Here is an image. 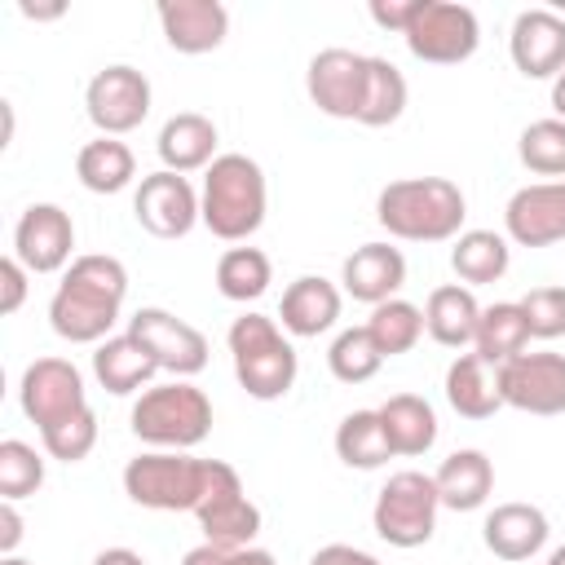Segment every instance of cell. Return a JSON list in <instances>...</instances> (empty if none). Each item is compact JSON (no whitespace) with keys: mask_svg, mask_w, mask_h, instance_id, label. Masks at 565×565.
<instances>
[{"mask_svg":"<svg viewBox=\"0 0 565 565\" xmlns=\"http://www.w3.org/2000/svg\"><path fill=\"white\" fill-rule=\"evenodd\" d=\"M124 296H128L124 260L102 256V252L75 256L49 300V327L71 344H102L110 340V327L119 322Z\"/></svg>","mask_w":565,"mask_h":565,"instance_id":"cell-1","label":"cell"},{"mask_svg":"<svg viewBox=\"0 0 565 565\" xmlns=\"http://www.w3.org/2000/svg\"><path fill=\"white\" fill-rule=\"evenodd\" d=\"M468 199L450 177H402L388 181L375 199V221L406 243H446L459 238Z\"/></svg>","mask_w":565,"mask_h":565,"instance_id":"cell-2","label":"cell"},{"mask_svg":"<svg viewBox=\"0 0 565 565\" xmlns=\"http://www.w3.org/2000/svg\"><path fill=\"white\" fill-rule=\"evenodd\" d=\"M265 207H269V185L265 172L252 154H216L212 168L203 172V194H199V221L225 238V243H243L265 225Z\"/></svg>","mask_w":565,"mask_h":565,"instance_id":"cell-3","label":"cell"},{"mask_svg":"<svg viewBox=\"0 0 565 565\" xmlns=\"http://www.w3.org/2000/svg\"><path fill=\"white\" fill-rule=\"evenodd\" d=\"M230 358H234V380L243 384L247 397L256 402H278L296 384V349L282 335V327L265 313H243L230 327Z\"/></svg>","mask_w":565,"mask_h":565,"instance_id":"cell-4","label":"cell"},{"mask_svg":"<svg viewBox=\"0 0 565 565\" xmlns=\"http://www.w3.org/2000/svg\"><path fill=\"white\" fill-rule=\"evenodd\" d=\"M128 424L150 450H190L212 433V402L190 380L154 384L132 402Z\"/></svg>","mask_w":565,"mask_h":565,"instance_id":"cell-5","label":"cell"},{"mask_svg":"<svg viewBox=\"0 0 565 565\" xmlns=\"http://www.w3.org/2000/svg\"><path fill=\"white\" fill-rule=\"evenodd\" d=\"M207 490V459L185 450H146L124 468V494L150 512H199Z\"/></svg>","mask_w":565,"mask_h":565,"instance_id":"cell-6","label":"cell"},{"mask_svg":"<svg viewBox=\"0 0 565 565\" xmlns=\"http://www.w3.org/2000/svg\"><path fill=\"white\" fill-rule=\"evenodd\" d=\"M437 508H441L437 481L406 468L380 486L375 508H371V525L388 547H424L437 530Z\"/></svg>","mask_w":565,"mask_h":565,"instance_id":"cell-7","label":"cell"},{"mask_svg":"<svg viewBox=\"0 0 565 565\" xmlns=\"http://www.w3.org/2000/svg\"><path fill=\"white\" fill-rule=\"evenodd\" d=\"M406 49L419 57V62H433V66H459L477 53L481 44V22L468 4H455V0H419L411 26L402 31Z\"/></svg>","mask_w":565,"mask_h":565,"instance_id":"cell-8","label":"cell"},{"mask_svg":"<svg viewBox=\"0 0 565 565\" xmlns=\"http://www.w3.org/2000/svg\"><path fill=\"white\" fill-rule=\"evenodd\" d=\"M18 406L22 415L44 433L71 415H79L88 406V393H84V375L75 362L66 358H35L26 371H22V384H18Z\"/></svg>","mask_w":565,"mask_h":565,"instance_id":"cell-9","label":"cell"},{"mask_svg":"<svg viewBox=\"0 0 565 565\" xmlns=\"http://www.w3.org/2000/svg\"><path fill=\"white\" fill-rule=\"evenodd\" d=\"M84 110L102 137H124L150 115V79L137 66H106L84 88Z\"/></svg>","mask_w":565,"mask_h":565,"instance_id":"cell-10","label":"cell"},{"mask_svg":"<svg viewBox=\"0 0 565 565\" xmlns=\"http://www.w3.org/2000/svg\"><path fill=\"white\" fill-rule=\"evenodd\" d=\"M128 335L141 340L159 371H172L177 380H190L207 366V335L168 309H137L128 318Z\"/></svg>","mask_w":565,"mask_h":565,"instance_id":"cell-11","label":"cell"},{"mask_svg":"<svg viewBox=\"0 0 565 565\" xmlns=\"http://www.w3.org/2000/svg\"><path fill=\"white\" fill-rule=\"evenodd\" d=\"M503 406L525 415H565V353H516L494 371Z\"/></svg>","mask_w":565,"mask_h":565,"instance_id":"cell-12","label":"cell"},{"mask_svg":"<svg viewBox=\"0 0 565 565\" xmlns=\"http://www.w3.org/2000/svg\"><path fill=\"white\" fill-rule=\"evenodd\" d=\"M132 216L154 238H185L199 221V194L181 172H150L132 194Z\"/></svg>","mask_w":565,"mask_h":565,"instance_id":"cell-13","label":"cell"},{"mask_svg":"<svg viewBox=\"0 0 565 565\" xmlns=\"http://www.w3.org/2000/svg\"><path fill=\"white\" fill-rule=\"evenodd\" d=\"M75 252V225L71 212L57 203H31L13 225V256L26 265V274H57L71 265Z\"/></svg>","mask_w":565,"mask_h":565,"instance_id":"cell-14","label":"cell"},{"mask_svg":"<svg viewBox=\"0 0 565 565\" xmlns=\"http://www.w3.org/2000/svg\"><path fill=\"white\" fill-rule=\"evenodd\" d=\"M309 102L331 119H358L362 88H366V53L353 49H322L309 57L305 71Z\"/></svg>","mask_w":565,"mask_h":565,"instance_id":"cell-15","label":"cell"},{"mask_svg":"<svg viewBox=\"0 0 565 565\" xmlns=\"http://www.w3.org/2000/svg\"><path fill=\"white\" fill-rule=\"evenodd\" d=\"M503 230L516 247H552L565 238V181L521 185L503 207Z\"/></svg>","mask_w":565,"mask_h":565,"instance_id":"cell-16","label":"cell"},{"mask_svg":"<svg viewBox=\"0 0 565 565\" xmlns=\"http://www.w3.org/2000/svg\"><path fill=\"white\" fill-rule=\"evenodd\" d=\"M512 66L525 79H556L565 71V18L552 9H525L508 35Z\"/></svg>","mask_w":565,"mask_h":565,"instance_id":"cell-17","label":"cell"},{"mask_svg":"<svg viewBox=\"0 0 565 565\" xmlns=\"http://www.w3.org/2000/svg\"><path fill=\"white\" fill-rule=\"evenodd\" d=\"M159 26H163V40L177 49V53H212L225 44L230 35V9L221 0H163L159 4Z\"/></svg>","mask_w":565,"mask_h":565,"instance_id":"cell-18","label":"cell"},{"mask_svg":"<svg viewBox=\"0 0 565 565\" xmlns=\"http://www.w3.org/2000/svg\"><path fill=\"white\" fill-rule=\"evenodd\" d=\"M340 282H344V291L353 300H362V305L375 309V305H384V300H393L402 291V282H406V256L397 247H388V243H362L344 260Z\"/></svg>","mask_w":565,"mask_h":565,"instance_id":"cell-19","label":"cell"},{"mask_svg":"<svg viewBox=\"0 0 565 565\" xmlns=\"http://www.w3.org/2000/svg\"><path fill=\"white\" fill-rule=\"evenodd\" d=\"M552 525L534 503H499L486 525H481V543L499 556V561H530L543 552Z\"/></svg>","mask_w":565,"mask_h":565,"instance_id":"cell-20","label":"cell"},{"mask_svg":"<svg viewBox=\"0 0 565 565\" xmlns=\"http://www.w3.org/2000/svg\"><path fill=\"white\" fill-rule=\"evenodd\" d=\"M340 305H344V296H340L335 282H327L322 274H300V278L282 291L278 318H282V331L309 340V335H322V331L335 327Z\"/></svg>","mask_w":565,"mask_h":565,"instance_id":"cell-21","label":"cell"},{"mask_svg":"<svg viewBox=\"0 0 565 565\" xmlns=\"http://www.w3.org/2000/svg\"><path fill=\"white\" fill-rule=\"evenodd\" d=\"M159 159L168 172H194V168H212L216 159V124L199 110H181L172 115L163 128H159V141H154Z\"/></svg>","mask_w":565,"mask_h":565,"instance_id":"cell-22","label":"cell"},{"mask_svg":"<svg viewBox=\"0 0 565 565\" xmlns=\"http://www.w3.org/2000/svg\"><path fill=\"white\" fill-rule=\"evenodd\" d=\"M437 481V499L450 512H477L490 490H494V463L486 459V450H455L441 459V468L433 472Z\"/></svg>","mask_w":565,"mask_h":565,"instance_id":"cell-23","label":"cell"},{"mask_svg":"<svg viewBox=\"0 0 565 565\" xmlns=\"http://www.w3.org/2000/svg\"><path fill=\"white\" fill-rule=\"evenodd\" d=\"M477 322H481V305H477L472 287L446 282V287H433V291H428L424 331H428L441 349H463V344H472V340H477Z\"/></svg>","mask_w":565,"mask_h":565,"instance_id":"cell-24","label":"cell"},{"mask_svg":"<svg viewBox=\"0 0 565 565\" xmlns=\"http://www.w3.org/2000/svg\"><path fill=\"white\" fill-rule=\"evenodd\" d=\"M154 371H159V362H154V358L146 353V344L132 340L128 331L102 340L97 353H93V375H97V384H102L106 393H115V397H128V393H137L141 384H150Z\"/></svg>","mask_w":565,"mask_h":565,"instance_id":"cell-25","label":"cell"},{"mask_svg":"<svg viewBox=\"0 0 565 565\" xmlns=\"http://www.w3.org/2000/svg\"><path fill=\"white\" fill-rule=\"evenodd\" d=\"M380 411V424H384V433H388V446H393V455H406V459H415V455H428L433 446H437V411L419 397V393H393L384 406H375Z\"/></svg>","mask_w":565,"mask_h":565,"instance_id":"cell-26","label":"cell"},{"mask_svg":"<svg viewBox=\"0 0 565 565\" xmlns=\"http://www.w3.org/2000/svg\"><path fill=\"white\" fill-rule=\"evenodd\" d=\"M446 402L455 415L463 419H490L503 397H499V380L490 375V366L477 358V353H459L450 366H446Z\"/></svg>","mask_w":565,"mask_h":565,"instance_id":"cell-27","label":"cell"},{"mask_svg":"<svg viewBox=\"0 0 565 565\" xmlns=\"http://www.w3.org/2000/svg\"><path fill=\"white\" fill-rule=\"evenodd\" d=\"M530 344V327H525V313L516 300H499V305H486L481 309V322H477V340H472V353L486 362V366H503L512 362L516 353H525Z\"/></svg>","mask_w":565,"mask_h":565,"instance_id":"cell-28","label":"cell"},{"mask_svg":"<svg viewBox=\"0 0 565 565\" xmlns=\"http://www.w3.org/2000/svg\"><path fill=\"white\" fill-rule=\"evenodd\" d=\"M75 177H79V185L93 190V194H119V190L132 185L137 159H132V150H128L119 137H97V141L79 146V154H75Z\"/></svg>","mask_w":565,"mask_h":565,"instance_id":"cell-29","label":"cell"},{"mask_svg":"<svg viewBox=\"0 0 565 565\" xmlns=\"http://www.w3.org/2000/svg\"><path fill=\"white\" fill-rule=\"evenodd\" d=\"M512 265V247L503 234L494 230H463L450 247V269L468 282V287H486V282H499Z\"/></svg>","mask_w":565,"mask_h":565,"instance_id":"cell-30","label":"cell"},{"mask_svg":"<svg viewBox=\"0 0 565 565\" xmlns=\"http://www.w3.org/2000/svg\"><path fill=\"white\" fill-rule=\"evenodd\" d=\"M335 455L344 468H358V472H371V468H384L393 459V446H388V433L380 424V411H353L340 419L335 428Z\"/></svg>","mask_w":565,"mask_h":565,"instance_id":"cell-31","label":"cell"},{"mask_svg":"<svg viewBox=\"0 0 565 565\" xmlns=\"http://www.w3.org/2000/svg\"><path fill=\"white\" fill-rule=\"evenodd\" d=\"M199 516V530H203V543L221 547V552H238V547H252V539L260 534V508L247 499V494H230L221 503H207Z\"/></svg>","mask_w":565,"mask_h":565,"instance_id":"cell-32","label":"cell"},{"mask_svg":"<svg viewBox=\"0 0 565 565\" xmlns=\"http://www.w3.org/2000/svg\"><path fill=\"white\" fill-rule=\"evenodd\" d=\"M406 75L388 62V57H366V88H362V110H358V124L366 128H388L402 119L406 110Z\"/></svg>","mask_w":565,"mask_h":565,"instance_id":"cell-33","label":"cell"},{"mask_svg":"<svg viewBox=\"0 0 565 565\" xmlns=\"http://www.w3.org/2000/svg\"><path fill=\"white\" fill-rule=\"evenodd\" d=\"M269 282H274V265H269V256L260 247H230V252H221V260H216V291L225 300H238V305L260 300L269 291Z\"/></svg>","mask_w":565,"mask_h":565,"instance_id":"cell-34","label":"cell"},{"mask_svg":"<svg viewBox=\"0 0 565 565\" xmlns=\"http://www.w3.org/2000/svg\"><path fill=\"white\" fill-rule=\"evenodd\" d=\"M366 331H371V340H375V349L384 358L411 353L419 344V335H424V309L411 305V300H402V296H393V300H384V305L371 309Z\"/></svg>","mask_w":565,"mask_h":565,"instance_id":"cell-35","label":"cell"},{"mask_svg":"<svg viewBox=\"0 0 565 565\" xmlns=\"http://www.w3.org/2000/svg\"><path fill=\"white\" fill-rule=\"evenodd\" d=\"M516 154L534 177L565 181V119H534L516 137Z\"/></svg>","mask_w":565,"mask_h":565,"instance_id":"cell-36","label":"cell"},{"mask_svg":"<svg viewBox=\"0 0 565 565\" xmlns=\"http://www.w3.org/2000/svg\"><path fill=\"white\" fill-rule=\"evenodd\" d=\"M327 366L340 384H366L384 366V353L375 349L366 327H344L327 349Z\"/></svg>","mask_w":565,"mask_h":565,"instance_id":"cell-37","label":"cell"},{"mask_svg":"<svg viewBox=\"0 0 565 565\" xmlns=\"http://www.w3.org/2000/svg\"><path fill=\"white\" fill-rule=\"evenodd\" d=\"M44 486V459L35 455V446L4 437L0 441V499L18 503L26 494H35Z\"/></svg>","mask_w":565,"mask_h":565,"instance_id":"cell-38","label":"cell"},{"mask_svg":"<svg viewBox=\"0 0 565 565\" xmlns=\"http://www.w3.org/2000/svg\"><path fill=\"white\" fill-rule=\"evenodd\" d=\"M40 441H44V450H49L53 459H62V463L88 459V450L97 446V415H93V406H84L79 415H71V419L44 428Z\"/></svg>","mask_w":565,"mask_h":565,"instance_id":"cell-39","label":"cell"},{"mask_svg":"<svg viewBox=\"0 0 565 565\" xmlns=\"http://www.w3.org/2000/svg\"><path fill=\"white\" fill-rule=\"evenodd\" d=\"M530 340H556L565 335V287H530L521 300Z\"/></svg>","mask_w":565,"mask_h":565,"instance_id":"cell-40","label":"cell"},{"mask_svg":"<svg viewBox=\"0 0 565 565\" xmlns=\"http://www.w3.org/2000/svg\"><path fill=\"white\" fill-rule=\"evenodd\" d=\"M26 300V265L18 256H4L0 260V313H18Z\"/></svg>","mask_w":565,"mask_h":565,"instance_id":"cell-41","label":"cell"},{"mask_svg":"<svg viewBox=\"0 0 565 565\" xmlns=\"http://www.w3.org/2000/svg\"><path fill=\"white\" fill-rule=\"evenodd\" d=\"M415 9H419V0H371V22L384 26V31H397V35H402V31L411 26Z\"/></svg>","mask_w":565,"mask_h":565,"instance_id":"cell-42","label":"cell"},{"mask_svg":"<svg viewBox=\"0 0 565 565\" xmlns=\"http://www.w3.org/2000/svg\"><path fill=\"white\" fill-rule=\"evenodd\" d=\"M309 565H380L371 552H362V547H349V543H327V547H318L313 556H309Z\"/></svg>","mask_w":565,"mask_h":565,"instance_id":"cell-43","label":"cell"},{"mask_svg":"<svg viewBox=\"0 0 565 565\" xmlns=\"http://www.w3.org/2000/svg\"><path fill=\"white\" fill-rule=\"evenodd\" d=\"M18 543H22V516H18V503L0 499V552L13 556Z\"/></svg>","mask_w":565,"mask_h":565,"instance_id":"cell-44","label":"cell"},{"mask_svg":"<svg viewBox=\"0 0 565 565\" xmlns=\"http://www.w3.org/2000/svg\"><path fill=\"white\" fill-rule=\"evenodd\" d=\"M181 565H230V552H221V547H212V543H199V547H190V552L181 556Z\"/></svg>","mask_w":565,"mask_h":565,"instance_id":"cell-45","label":"cell"},{"mask_svg":"<svg viewBox=\"0 0 565 565\" xmlns=\"http://www.w3.org/2000/svg\"><path fill=\"white\" fill-rule=\"evenodd\" d=\"M93 565H146V556L132 552V547H106V552L93 556Z\"/></svg>","mask_w":565,"mask_h":565,"instance_id":"cell-46","label":"cell"},{"mask_svg":"<svg viewBox=\"0 0 565 565\" xmlns=\"http://www.w3.org/2000/svg\"><path fill=\"white\" fill-rule=\"evenodd\" d=\"M230 565H278L265 547H238V552H230Z\"/></svg>","mask_w":565,"mask_h":565,"instance_id":"cell-47","label":"cell"},{"mask_svg":"<svg viewBox=\"0 0 565 565\" xmlns=\"http://www.w3.org/2000/svg\"><path fill=\"white\" fill-rule=\"evenodd\" d=\"M18 9H22L26 18H35V22H53V18H62V13H66V4H26V0H22Z\"/></svg>","mask_w":565,"mask_h":565,"instance_id":"cell-48","label":"cell"},{"mask_svg":"<svg viewBox=\"0 0 565 565\" xmlns=\"http://www.w3.org/2000/svg\"><path fill=\"white\" fill-rule=\"evenodd\" d=\"M552 110H556V119H565V71L552 79Z\"/></svg>","mask_w":565,"mask_h":565,"instance_id":"cell-49","label":"cell"},{"mask_svg":"<svg viewBox=\"0 0 565 565\" xmlns=\"http://www.w3.org/2000/svg\"><path fill=\"white\" fill-rule=\"evenodd\" d=\"M547 565H565V543H561V547H556V552L547 556Z\"/></svg>","mask_w":565,"mask_h":565,"instance_id":"cell-50","label":"cell"},{"mask_svg":"<svg viewBox=\"0 0 565 565\" xmlns=\"http://www.w3.org/2000/svg\"><path fill=\"white\" fill-rule=\"evenodd\" d=\"M0 565H31V561H22V556H4Z\"/></svg>","mask_w":565,"mask_h":565,"instance_id":"cell-51","label":"cell"}]
</instances>
